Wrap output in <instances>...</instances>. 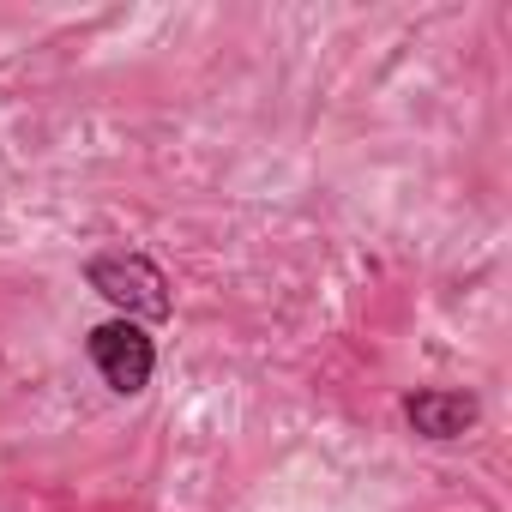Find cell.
I'll return each mask as SVG.
<instances>
[{
    "label": "cell",
    "mask_w": 512,
    "mask_h": 512,
    "mask_svg": "<svg viewBox=\"0 0 512 512\" xmlns=\"http://www.w3.org/2000/svg\"><path fill=\"white\" fill-rule=\"evenodd\" d=\"M85 284L115 308V320H133V326H157V320L175 314V284H169V272L151 260V253H133V247L91 253Z\"/></svg>",
    "instance_id": "6da1fadb"
},
{
    "label": "cell",
    "mask_w": 512,
    "mask_h": 512,
    "mask_svg": "<svg viewBox=\"0 0 512 512\" xmlns=\"http://www.w3.org/2000/svg\"><path fill=\"white\" fill-rule=\"evenodd\" d=\"M85 356H91V368L103 374V386H109L115 398H139V392L151 386V374H157V344H151V332L133 326V320H103V326H91V332H85Z\"/></svg>",
    "instance_id": "7a4b0ae2"
},
{
    "label": "cell",
    "mask_w": 512,
    "mask_h": 512,
    "mask_svg": "<svg viewBox=\"0 0 512 512\" xmlns=\"http://www.w3.org/2000/svg\"><path fill=\"white\" fill-rule=\"evenodd\" d=\"M404 422L422 440H464L482 422V404L458 386H422V392H404Z\"/></svg>",
    "instance_id": "3957f363"
}]
</instances>
